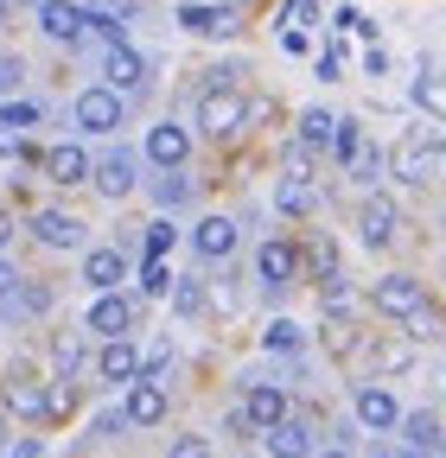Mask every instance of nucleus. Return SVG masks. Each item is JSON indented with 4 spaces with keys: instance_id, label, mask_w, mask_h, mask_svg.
<instances>
[{
    "instance_id": "nucleus-1",
    "label": "nucleus",
    "mask_w": 446,
    "mask_h": 458,
    "mask_svg": "<svg viewBox=\"0 0 446 458\" xmlns=\"http://www.w3.org/2000/svg\"><path fill=\"white\" fill-rule=\"evenodd\" d=\"M198 128L210 134V140H230V134H243L249 128V96L230 83V89H204L198 96Z\"/></svg>"
},
{
    "instance_id": "nucleus-2",
    "label": "nucleus",
    "mask_w": 446,
    "mask_h": 458,
    "mask_svg": "<svg viewBox=\"0 0 446 458\" xmlns=\"http://www.w3.org/2000/svg\"><path fill=\"white\" fill-rule=\"evenodd\" d=\"M179 26H185L192 38H236V32H243V13L223 7V0H217V7H210V0H185V7H179Z\"/></svg>"
},
{
    "instance_id": "nucleus-3",
    "label": "nucleus",
    "mask_w": 446,
    "mask_h": 458,
    "mask_svg": "<svg viewBox=\"0 0 446 458\" xmlns=\"http://www.w3.org/2000/svg\"><path fill=\"white\" fill-rule=\"evenodd\" d=\"M370 306H376L382 318H408L415 306H427V293H421V280H408V274H382V280L370 286Z\"/></svg>"
},
{
    "instance_id": "nucleus-4",
    "label": "nucleus",
    "mask_w": 446,
    "mask_h": 458,
    "mask_svg": "<svg viewBox=\"0 0 446 458\" xmlns=\"http://www.w3.org/2000/svg\"><path fill=\"white\" fill-rule=\"evenodd\" d=\"M77 128L83 134H116L122 128V89H108V83L102 89H83L77 96Z\"/></svg>"
},
{
    "instance_id": "nucleus-5",
    "label": "nucleus",
    "mask_w": 446,
    "mask_h": 458,
    "mask_svg": "<svg viewBox=\"0 0 446 458\" xmlns=\"http://www.w3.org/2000/svg\"><path fill=\"white\" fill-rule=\"evenodd\" d=\"M147 159H153V165H166V172H179V165L192 159V134H185L179 122L147 128Z\"/></svg>"
},
{
    "instance_id": "nucleus-6",
    "label": "nucleus",
    "mask_w": 446,
    "mask_h": 458,
    "mask_svg": "<svg viewBox=\"0 0 446 458\" xmlns=\"http://www.w3.org/2000/svg\"><path fill=\"white\" fill-rule=\"evenodd\" d=\"M396 229H402V210L389 204V198H370V204H364V216H357L364 249H389V242H396Z\"/></svg>"
},
{
    "instance_id": "nucleus-7",
    "label": "nucleus",
    "mask_w": 446,
    "mask_h": 458,
    "mask_svg": "<svg viewBox=\"0 0 446 458\" xmlns=\"http://www.w3.org/2000/svg\"><path fill=\"white\" fill-rule=\"evenodd\" d=\"M255 274H262L268 286H287V280L300 274V242H287V236L262 242V255H255Z\"/></svg>"
},
{
    "instance_id": "nucleus-8",
    "label": "nucleus",
    "mask_w": 446,
    "mask_h": 458,
    "mask_svg": "<svg viewBox=\"0 0 446 458\" xmlns=\"http://www.w3.org/2000/svg\"><path fill=\"white\" fill-rule=\"evenodd\" d=\"M357 420H364L370 433H389V427H402V401L370 382V388H357Z\"/></svg>"
},
{
    "instance_id": "nucleus-9",
    "label": "nucleus",
    "mask_w": 446,
    "mask_h": 458,
    "mask_svg": "<svg viewBox=\"0 0 446 458\" xmlns=\"http://www.w3.org/2000/svg\"><path fill=\"white\" fill-rule=\"evenodd\" d=\"M39 26H45L51 38L77 45V38L90 32V7H71V0H45V7H39Z\"/></svg>"
},
{
    "instance_id": "nucleus-10",
    "label": "nucleus",
    "mask_w": 446,
    "mask_h": 458,
    "mask_svg": "<svg viewBox=\"0 0 446 458\" xmlns=\"http://www.w3.org/2000/svg\"><path fill=\"white\" fill-rule=\"evenodd\" d=\"M102 77H108V89H134V83H147V57L134 45H108L102 51Z\"/></svg>"
},
{
    "instance_id": "nucleus-11",
    "label": "nucleus",
    "mask_w": 446,
    "mask_h": 458,
    "mask_svg": "<svg viewBox=\"0 0 446 458\" xmlns=\"http://www.w3.org/2000/svg\"><path fill=\"white\" fill-rule=\"evenodd\" d=\"M128 325H134V300L96 293V306H90V331H96V337H128Z\"/></svg>"
},
{
    "instance_id": "nucleus-12",
    "label": "nucleus",
    "mask_w": 446,
    "mask_h": 458,
    "mask_svg": "<svg viewBox=\"0 0 446 458\" xmlns=\"http://www.w3.org/2000/svg\"><path fill=\"white\" fill-rule=\"evenodd\" d=\"M128 420H134V427H159V420H166V388H159L153 376H134V382H128Z\"/></svg>"
},
{
    "instance_id": "nucleus-13",
    "label": "nucleus",
    "mask_w": 446,
    "mask_h": 458,
    "mask_svg": "<svg viewBox=\"0 0 446 458\" xmlns=\"http://www.w3.org/2000/svg\"><path fill=\"white\" fill-rule=\"evenodd\" d=\"M96 376H102V382H134V376H141V351H134L128 337H108L102 357H96Z\"/></svg>"
},
{
    "instance_id": "nucleus-14",
    "label": "nucleus",
    "mask_w": 446,
    "mask_h": 458,
    "mask_svg": "<svg viewBox=\"0 0 446 458\" xmlns=\"http://www.w3.org/2000/svg\"><path fill=\"white\" fill-rule=\"evenodd\" d=\"M90 179L102 185V198H128L134 191V153H102Z\"/></svg>"
},
{
    "instance_id": "nucleus-15",
    "label": "nucleus",
    "mask_w": 446,
    "mask_h": 458,
    "mask_svg": "<svg viewBox=\"0 0 446 458\" xmlns=\"http://www.w3.org/2000/svg\"><path fill=\"white\" fill-rule=\"evenodd\" d=\"M32 236H39L45 249H77V242H83V223L64 216V210H39V216H32Z\"/></svg>"
},
{
    "instance_id": "nucleus-16",
    "label": "nucleus",
    "mask_w": 446,
    "mask_h": 458,
    "mask_svg": "<svg viewBox=\"0 0 446 458\" xmlns=\"http://www.w3.org/2000/svg\"><path fill=\"white\" fill-rule=\"evenodd\" d=\"M39 165H45V179H58V185H83L90 172H96L83 147H51V153H45Z\"/></svg>"
},
{
    "instance_id": "nucleus-17",
    "label": "nucleus",
    "mask_w": 446,
    "mask_h": 458,
    "mask_svg": "<svg viewBox=\"0 0 446 458\" xmlns=\"http://www.w3.org/2000/svg\"><path fill=\"white\" fill-rule=\"evenodd\" d=\"M122 274H128L122 249H90V255H83V280L96 286V293H116V286H122Z\"/></svg>"
},
{
    "instance_id": "nucleus-18",
    "label": "nucleus",
    "mask_w": 446,
    "mask_h": 458,
    "mask_svg": "<svg viewBox=\"0 0 446 458\" xmlns=\"http://www.w3.org/2000/svg\"><path fill=\"white\" fill-rule=\"evenodd\" d=\"M243 414H249L255 427H281V420H287V394L274 388V382H255V388H249V408H243Z\"/></svg>"
},
{
    "instance_id": "nucleus-19",
    "label": "nucleus",
    "mask_w": 446,
    "mask_h": 458,
    "mask_svg": "<svg viewBox=\"0 0 446 458\" xmlns=\"http://www.w3.org/2000/svg\"><path fill=\"white\" fill-rule=\"evenodd\" d=\"M7 408L20 414V420H45L51 414V388H39V382H7Z\"/></svg>"
},
{
    "instance_id": "nucleus-20",
    "label": "nucleus",
    "mask_w": 446,
    "mask_h": 458,
    "mask_svg": "<svg viewBox=\"0 0 446 458\" xmlns=\"http://www.w3.org/2000/svg\"><path fill=\"white\" fill-rule=\"evenodd\" d=\"M192 242H198V255H210V261H223V255H230V249H236V223H230V216H204Z\"/></svg>"
},
{
    "instance_id": "nucleus-21",
    "label": "nucleus",
    "mask_w": 446,
    "mask_h": 458,
    "mask_svg": "<svg viewBox=\"0 0 446 458\" xmlns=\"http://www.w3.org/2000/svg\"><path fill=\"white\" fill-rule=\"evenodd\" d=\"M268 452H274V458H313V433L287 414L281 427H268Z\"/></svg>"
},
{
    "instance_id": "nucleus-22",
    "label": "nucleus",
    "mask_w": 446,
    "mask_h": 458,
    "mask_svg": "<svg viewBox=\"0 0 446 458\" xmlns=\"http://www.w3.org/2000/svg\"><path fill=\"white\" fill-rule=\"evenodd\" d=\"M331 134H339V122H331L325 108H306L300 114V147H331Z\"/></svg>"
},
{
    "instance_id": "nucleus-23",
    "label": "nucleus",
    "mask_w": 446,
    "mask_h": 458,
    "mask_svg": "<svg viewBox=\"0 0 446 458\" xmlns=\"http://www.w3.org/2000/svg\"><path fill=\"white\" fill-rule=\"evenodd\" d=\"M262 344H268V351H281V357H287V351H300V344H306V331H300L294 318H274V325L262 331Z\"/></svg>"
},
{
    "instance_id": "nucleus-24",
    "label": "nucleus",
    "mask_w": 446,
    "mask_h": 458,
    "mask_svg": "<svg viewBox=\"0 0 446 458\" xmlns=\"http://www.w3.org/2000/svg\"><path fill=\"white\" fill-rule=\"evenodd\" d=\"M274 204H281L287 216H306V210H313V185H306V179H281V191H274Z\"/></svg>"
},
{
    "instance_id": "nucleus-25",
    "label": "nucleus",
    "mask_w": 446,
    "mask_h": 458,
    "mask_svg": "<svg viewBox=\"0 0 446 458\" xmlns=\"http://www.w3.org/2000/svg\"><path fill=\"white\" fill-rule=\"evenodd\" d=\"M331 153H339L345 165H357V159H364V128H357V122H339V134H331Z\"/></svg>"
},
{
    "instance_id": "nucleus-26",
    "label": "nucleus",
    "mask_w": 446,
    "mask_h": 458,
    "mask_svg": "<svg viewBox=\"0 0 446 458\" xmlns=\"http://www.w3.org/2000/svg\"><path fill=\"white\" fill-rule=\"evenodd\" d=\"M402 433H408V445H421V452H433V445H440V420H433V414H408V420H402Z\"/></svg>"
},
{
    "instance_id": "nucleus-27",
    "label": "nucleus",
    "mask_w": 446,
    "mask_h": 458,
    "mask_svg": "<svg viewBox=\"0 0 446 458\" xmlns=\"http://www.w3.org/2000/svg\"><path fill=\"white\" fill-rule=\"evenodd\" d=\"M306 26H319V0H287V7H281V32H306Z\"/></svg>"
},
{
    "instance_id": "nucleus-28",
    "label": "nucleus",
    "mask_w": 446,
    "mask_h": 458,
    "mask_svg": "<svg viewBox=\"0 0 446 458\" xmlns=\"http://www.w3.org/2000/svg\"><path fill=\"white\" fill-rule=\"evenodd\" d=\"M173 236H179V229L166 223V216H159V223H147V229H141V242H147V261H159L166 249H173Z\"/></svg>"
},
{
    "instance_id": "nucleus-29",
    "label": "nucleus",
    "mask_w": 446,
    "mask_h": 458,
    "mask_svg": "<svg viewBox=\"0 0 446 458\" xmlns=\"http://www.w3.org/2000/svg\"><path fill=\"white\" fill-rule=\"evenodd\" d=\"M0 128H7V134H20V128H39V108L7 96V108H0Z\"/></svg>"
},
{
    "instance_id": "nucleus-30",
    "label": "nucleus",
    "mask_w": 446,
    "mask_h": 458,
    "mask_svg": "<svg viewBox=\"0 0 446 458\" xmlns=\"http://www.w3.org/2000/svg\"><path fill=\"white\" fill-rule=\"evenodd\" d=\"M90 32H96L102 45H128V26H122L116 13H96V7H90Z\"/></svg>"
},
{
    "instance_id": "nucleus-31",
    "label": "nucleus",
    "mask_w": 446,
    "mask_h": 458,
    "mask_svg": "<svg viewBox=\"0 0 446 458\" xmlns=\"http://www.w3.org/2000/svg\"><path fill=\"white\" fill-rule=\"evenodd\" d=\"M166 286H173V267H166V261H147V267H141V293H147V300H159Z\"/></svg>"
},
{
    "instance_id": "nucleus-32",
    "label": "nucleus",
    "mask_w": 446,
    "mask_h": 458,
    "mask_svg": "<svg viewBox=\"0 0 446 458\" xmlns=\"http://www.w3.org/2000/svg\"><path fill=\"white\" fill-rule=\"evenodd\" d=\"M173 306H179L185 318H192V312H204V286H198V280H179V286H173Z\"/></svg>"
},
{
    "instance_id": "nucleus-33",
    "label": "nucleus",
    "mask_w": 446,
    "mask_h": 458,
    "mask_svg": "<svg viewBox=\"0 0 446 458\" xmlns=\"http://www.w3.org/2000/svg\"><path fill=\"white\" fill-rule=\"evenodd\" d=\"M408 331H415V337H440V312H433V306H415V312H408Z\"/></svg>"
},
{
    "instance_id": "nucleus-34",
    "label": "nucleus",
    "mask_w": 446,
    "mask_h": 458,
    "mask_svg": "<svg viewBox=\"0 0 446 458\" xmlns=\"http://www.w3.org/2000/svg\"><path fill=\"white\" fill-rule=\"evenodd\" d=\"M313 274H319V280L339 274V249H331V242H313Z\"/></svg>"
},
{
    "instance_id": "nucleus-35",
    "label": "nucleus",
    "mask_w": 446,
    "mask_h": 458,
    "mask_svg": "<svg viewBox=\"0 0 446 458\" xmlns=\"http://www.w3.org/2000/svg\"><path fill=\"white\" fill-rule=\"evenodd\" d=\"M376 363H382V369H408V363H415V351H408V344H382Z\"/></svg>"
},
{
    "instance_id": "nucleus-36",
    "label": "nucleus",
    "mask_w": 446,
    "mask_h": 458,
    "mask_svg": "<svg viewBox=\"0 0 446 458\" xmlns=\"http://www.w3.org/2000/svg\"><path fill=\"white\" fill-rule=\"evenodd\" d=\"M339 26H345V32H357V38H376V26H370L357 7H345V13H339Z\"/></svg>"
},
{
    "instance_id": "nucleus-37",
    "label": "nucleus",
    "mask_w": 446,
    "mask_h": 458,
    "mask_svg": "<svg viewBox=\"0 0 446 458\" xmlns=\"http://www.w3.org/2000/svg\"><path fill=\"white\" fill-rule=\"evenodd\" d=\"M77 363H83V351H77V337H58V369H64V376H71V369H77Z\"/></svg>"
},
{
    "instance_id": "nucleus-38",
    "label": "nucleus",
    "mask_w": 446,
    "mask_h": 458,
    "mask_svg": "<svg viewBox=\"0 0 446 458\" xmlns=\"http://www.w3.org/2000/svg\"><path fill=\"white\" fill-rule=\"evenodd\" d=\"M427 179H446V140H427Z\"/></svg>"
},
{
    "instance_id": "nucleus-39",
    "label": "nucleus",
    "mask_w": 446,
    "mask_h": 458,
    "mask_svg": "<svg viewBox=\"0 0 446 458\" xmlns=\"http://www.w3.org/2000/svg\"><path fill=\"white\" fill-rule=\"evenodd\" d=\"M20 89V57H0V96Z\"/></svg>"
},
{
    "instance_id": "nucleus-40",
    "label": "nucleus",
    "mask_w": 446,
    "mask_h": 458,
    "mask_svg": "<svg viewBox=\"0 0 446 458\" xmlns=\"http://www.w3.org/2000/svg\"><path fill=\"white\" fill-rule=\"evenodd\" d=\"M173 458H210V445H204V439H198V433H185V439H179V445H173Z\"/></svg>"
},
{
    "instance_id": "nucleus-41",
    "label": "nucleus",
    "mask_w": 446,
    "mask_h": 458,
    "mask_svg": "<svg viewBox=\"0 0 446 458\" xmlns=\"http://www.w3.org/2000/svg\"><path fill=\"white\" fill-rule=\"evenodd\" d=\"M20 306H26V312H45L51 293H45V286H20Z\"/></svg>"
},
{
    "instance_id": "nucleus-42",
    "label": "nucleus",
    "mask_w": 446,
    "mask_h": 458,
    "mask_svg": "<svg viewBox=\"0 0 446 458\" xmlns=\"http://www.w3.org/2000/svg\"><path fill=\"white\" fill-rule=\"evenodd\" d=\"M122 427H134L128 408H122V414H96V433H122Z\"/></svg>"
},
{
    "instance_id": "nucleus-43",
    "label": "nucleus",
    "mask_w": 446,
    "mask_h": 458,
    "mask_svg": "<svg viewBox=\"0 0 446 458\" xmlns=\"http://www.w3.org/2000/svg\"><path fill=\"white\" fill-rule=\"evenodd\" d=\"M13 293H20V274H13L7 261H0V300H13Z\"/></svg>"
},
{
    "instance_id": "nucleus-44",
    "label": "nucleus",
    "mask_w": 446,
    "mask_h": 458,
    "mask_svg": "<svg viewBox=\"0 0 446 458\" xmlns=\"http://www.w3.org/2000/svg\"><path fill=\"white\" fill-rule=\"evenodd\" d=\"M96 13H116V20H128V13H134V0H96Z\"/></svg>"
},
{
    "instance_id": "nucleus-45",
    "label": "nucleus",
    "mask_w": 446,
    "mask_h": 458,
    "mask_svg": "<svg viewBox=\"0 0 446 458\" xmlns=\"http://www.w3.org/2000/svg\"><path fill=\"white\" fill-rule=\"evenodd\" d=\"M13 458H45V445H39V439H26V445H13Z\"/></svg>"
},
{
    "instance_id": "nucleus-46",
    "label": "nucleus",
    "mask_w": 446,
    "mask_h": 458,
    "mask_svg": "<svg viewBox=\"0 0 446 458\" xmlns=\"http://www.w3.org/2000/svg\"><path fill=\"white\" fill-rule=\"evenodd\" d=\"M7 242H13V216H7V210H0V249H7Z\"/></svg>"
},
{
    "instance_id": "nucleus-47",
    "label": "nucleus",
    "mask_w": 446,
    "mask_h": 458,
    "mask_svg": "<svg viewBox=\"0 0 446 458\" xmlns=\"http://www.w3.org/2000/svg\"><path fill=\"white\" fill-rule=\"evenodd\" d=\"M0 20H7V0H0Z\"/></svg>"
},
{
    "instance_id": "nucleus-48",
    "label": "nucleus",
    "mask_w": 446,
    "mask_h": 458,
    "mask_svg": "<svg viewBox=\"0 0 446 458\" xmlns=\"http://www.w3.org/2000/svg\"><path fill=\"white\" fill-rule=\"evenodd\" d=\"M325 458H345V452H325Z\"/></svg>"
}]
</instances>
